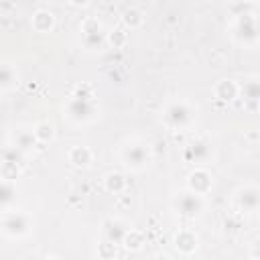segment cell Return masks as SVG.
I'll return each mask as SVG.
<instances>
[{
	"label": "cell",
	"instance_id": "8992f818",
	"mask_svg": "<svg viewBox=\"0 0 260 260\" xmlns=\"http://www.w3.org/2000/svg\"><path fill=\"white\" fill-rule=\"evenodd\" d=\"M65 110H67V116L71 120H75V122H89L95 116V106H93L91 98H77V95H73L67 102Z\"/></svg>",
	"mask_w": 260,
	"mask_h": 260
},
{
	"label": "cell",
	"instance_id": "5b68a950",
	"mask_svg": "<svg viewBox=\"0 0 260 260\" xmlns=\"http://www.w3.org/2000/svg\"><path fill=\"white\" fill-rule=\"evenodd\" d=\"M122 160L130 171H140L146 167V162L150 160V152L146 144L140 142H132L122 150Z\"/></svg>",
	"mask_w": 260,
	"mask_h": 260
},
{
	"label": "cell",
	"instance_id": "9a60e30c",
	"mask_svg": "<svg viewBox=\"0 0 260 260\" xmlns=\"http://www.w3.org/2000/svg\"><path fill=\"white\" fill-rule=\"evenodd\" d=\"M37 142H39V140H37V136H35V130H20V132H16V136H14V146H16L18 150H22V152H28L30 148H35Z\"/></svg>",
	"mask_w": 260,
	"mask_h": 260
},
{
	"label": "cell",
	"instance_id": "ac0fdd59",
	"mask_svg": "<svg viewBox=\"0 0 260 260\" xmlns=\"http://www.w3.org/2000/svg\"><path fill=\"white\" fill-rule=\"evenodd\" d=\"M16 83H18L16 69H14L12 65H8V63H4V65H2V71H0V87H2V91L12 89Z\"/></svg>",
	"mask_w": 260,
	"mask_h": 260
},
{
	"label": "cell",
	"instance_id": "ba28073f",
	"mask_svg": "<svg viewBox=\"0 0 260 260\" xmlns=\"http://www.w3.org/2000/svg\"><path fill=\"white\" fill-rule=\"evenodd\" d=\"M236 32L242 41L250 43V41H256L260 37V30H258V24L256 20L250 16V14H240L238 16V24H236Z\"/></svg>",
	"mask_w": 260,
	"mask_h": 260
},
{
	"label": "cell",
	"instance_id": "4fadbf2b",
	"mask_svg": "<svg viewBox=\"0 0 260 260\" xmlns=\"http://www.w3.org/2000/svg\"><path fill=\"white\" fill-rule=\"evenodd\" d=\"M175 248L183 254H191L195 248H197V236L189 230H181L177 236H175Z\"/></svg>",
	"mask_w": 260,
	"mask_h": 260
},
{
	"label": "cell",
	"instance_id": "484cf974",
	"mask_svg": "<svg viewBox=\"0 0 260 260\" xmlns=\"http://www.w3.org/2000/svg\"><path fill=\"white\" fill-rule=\"evenodd\" d=\"M73 6H87L89 4V0H69Z\"/></svg>",
	"mask_w": 260,
	"mask_h": 260
},
{
	"label": "cell",
	"instance_id": "9c48e42d",
	"mask_svg": "<svg viewBox=\"0 0 260 260\" xmlns=\"http://www.w3.org/2000/svg\"><path fill=\"white\" fill-rule=\"evenodd\" d=\"M128 232H130V228H126V223L120 221V219H108V221H104V236L112 244H124V238H126Z\"/></svg>",
	"mask_w": 260,
	"mask_h": 260
},
{
	"label": "cell",
	"instance_id": "603a6c76",
	"mask_svg": "<svg viewBox=\"0 0 260 260\" xmlns=\"http://www.w3.org/2000/svg\"><path fill=\"white\" fill-rule=\"evenodd\" d=\"M12 197H14V187H12L10 179H4V183H2V189H0V201H2V207H4V211L10 207V201H12Z\"/></svg>",
	"mask_w": 260,
	"mask_h": 260
},
{
	"label": "cell",
	"instance_id": "30bf717a",
	"mask_svg": "<svg viewBox=\"0 0 260 260\" xmlns=\"http://www.w3.org/2000/svg\"><path fill=\"white\" fill-rule=\"evenodd\" d=\"M185 156L191 160V162H205L209 156H211V144L207 140H193L189 142L187 150H185Z\"/></svg>",
	"mask_w": 260,
	"mask_h": 260
},
{
	"label": "cell",
	"instance_id": "7c38bea8",
	"mask_svg": "<svg viewBox=\"0 0 260 260\" xmlns=\"http://www.w3.org/2000/svg\"><path fill=\"white\" fill-rule=\"evenodd\" d=\"M238 95H240V85L236 81H232V79H223V81H219L215 85V98L221 100V102H228L230 104Z\"/></svg>",
	"mask_w": 260,
	"mask_h": 260
},
{
	"label": "cell",
	"instance_id": "2e32d148",
	"mask_svg": "<svg viewBox=\"0 0 260 260\" xmlns=\"http://www.w3.org/2000/svg\"><path fill=\"white\" fill-rule=\"evenodd\" d=\"M91 150L87 146H73L69 150V162L75 167H87L91 162Z\"/></svg>",
	"mask_w": 260,
	"mask_h": 260
},
{
	"label": "cell",
	"instance_id": "ffe728a7",
	"mask_svg": "<svg viewBox=\"0 0 260 260\" xmlns=\"http://www.w3.org/2000/svg\"><path fill=\"white\" fill-rule=\"evenodd\" d=\"M124 187H126V179H124V175H120V173H110L108 177H106V189L110 191V193H122L124 191Z\"/></svg>",
	"mask_w": 260,
	"mask_h": 260
},
{
	"label": "cell",
	"instance_id": "7402d4cb",
	"mask_svg": "<svg viewBox=\"0 0 260 260\" xmlns=\"http://www.w3.org/2000/svg\"><path fill=\"white\" fill-rule=\"evenodd\" d=\"M142 244H144V236H142L140 232H136V230H130V232L126 234V238H124V246H126L128 250H140Z\"/></svg>",
	"mask_w": 260,
	"mask_h": 260
},
{
	"label": "cell",
	"instance_id": "277c9868",
	"mask_svg": "<svg viewBox=\"0 0 260 260\" xmlns=\"http://www.w3.org/2000/svg\"><path fill=\"white\" fill-rule=\"evenodd\" d=\"M81 45L87 51H100L106 45V35L95 18H87L81 26Z\"/></svg>",
	"mask_w": 260,
	"mask_h": 260
},
{
	"label": "cell",
	"instance_id": "cb8c5ba5",
	"mask_svg": "<svg viewBox=\"0 0 260 260\" xmlns=\"http://www.w3.org/2000/svg\"><path fill=\"white\" fill-rule=\"evenodd\" d=\"M116 39V43H114V47H120V45H124L126 43V39H128V32H124L122 28H118L112 37H110V41H114Z\"/></svg>",
	"mask_w": 260,
	"mask_h": 260
},
{
	"label": "cell",
	"instance_id": "52a82bcc",
	"mask_svg": "<svg viewBox=\"0 0 260 260\" xmlns=\"http://www.w3.org/2000/svg\"><path fill=\"white\" fill-rule=\"evenodd\" d=\"M236 205L242 209V211H256L260 207V189L258 187H242L238 193H236Z\"/></svg>",
	"mask_w": 260,
	"mask_h": 260
},
{
	"label": "cell",
	"instance_id": "3957f363",
	"mask_svg": "<svg viewBox=\"0 0 260 260\" xmlns=\"http://www.w3.org/2000/svg\"><path fill=\"white\" fill-rule=\"evenodd\" d=\"M175 209L183 217H195L203 211V195L187 189V191H183L175 197Z\"/></svg>",
	"mask_w": 260,
	"mask_h": 260
},
{
	"label": "cell",
	"instance_id": "d6986e66",
	"mask_svg": "<svg viewBox=\"0 0 260 260\" xmlns=\"http://www.w3.org/2000/svg\"><path fill=\"white\" fill-rule=\"evenodd\" d=\"M122 20H124V24H126V28H138L142 22H144V16H142V12L140 10H136V8H128V10H124V14H122Z\"/></svg>",
	"mask_w": 260,
	"mask_h": 260
},
{
	"label": "cell",
	"instance_id": "44dd1931",
	"mask_svg": "<svg viewBox=\"0 0 260 260\" xmlns=\"http://www.w3.org/2000/svg\"><path fill=\"white\" fill-rule=\"evenodd\" d=\"M35 136H37V140L39 142H49V140H53V126L49 124V122H41V124H37L35 128Z\"/></svg>",
	"mask_w": 260,
	"mask_h": 260
},
{
	"label": "cell",
	"instance_id": "5bb4252c",
	"mask_svg": "<svg viewBox=\"0 0 260 260\" xmlns=\"http://www.w3.org/2000/svg\"><path fill=\"white\" fill-rule=\"evenodd\" d=\"M30 24H32V28L37 32H49L53 28V24H55V18H53V14L49 10H37L32 14V18H30Z\"/></svg>",
	"mask_w": 260,
	"mask_h": 260
},
{
	"label": "cell",
	"instance_id": "6da1fadb",
	"mask_svg": "<svg viewBox=\"0 0 260 260\" xmlns=\"http://www.w3.org/2000/svg\"><path fill=\"white\" fill-rule=\"evenodd\" d=\"M165 122H167V126H171L175 130H185L195 122V114L189 104L175 102L165 110Z\"/></svg>",
	"mask_w": 260,
	"mask_h": 260
},
{
	"label": "cell",
	"instance_id": "d4e9b609",
	"mask_svg": "<svg viewBox=\"0 0 260 260\" xmlns=\"http://www.w3.org/2000/svg\"><path fill=\"white\" fill-rule=\"evenodd\" d=\"M252 256H254V258H258V256H260V240H258V242L254 244V250H252Z\"/></svg>",
	"mask_w": 260,
	"mask_h": 260
},
{
	"label": "cell",
	"instance_id": "e0dca14e",
	"mask_svg": "<svg viewBox=\"0 0 260 260\" xmlns=\"http://www.w3.org/2000/svg\"><path fill=\"white\" fill-rule=\"evenodd\" d=\"M240 93H242L244 102L260 106V81H246L240 87Z\"/></svg>",
	"mask_w": 260,
	"mask_h": 260
},
{
	"label": "cell",
	"instance_id": "7a4b0ae2",
	"mask_svg": "<svg viewBox=\"0 0 260 260\" xmlns=\"http://www.w3.org/2000/svg\"><path fill=\"white\" fill-rule=\"evenodd\" d=\"M30 230V217L22 211H4V217H2V232L4 236L8 238H22L26 236Z\"/></svg>",
	"mask_w": 260,
	"mask_h": 260
},
{
	"label": "cell",
	"instance_id": "8fae6325",
	"mask_svg": "<svg viewBox=\"0 0 260 260\" xmlns=\"http://www.w3.org/2000/svg\"><path fill=\"white\" fill-rule=\"evenodd\" d=\"M187 187L199 195H205L209 189H211V175L205 171V169H195L191 175H189V181H187Z\"/></svg>",
	"mask_w": 260,
	"mask_h": 260
}]
</instances>
